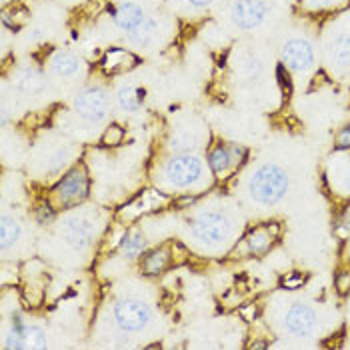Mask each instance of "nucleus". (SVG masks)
Returning a JSON list of instances; mask_svg holds the SVG:
<instances>
[{
    "label": "nucleus",
    "mask_w": 350,
    "mask_h": 350,
    "mask_svg": "<svg viewBox=\"0 0 350 350\" xmlns=\"http://www.w3.org/2000/svg\"><path fill=\"white\" fill-rule=\"evenodd\" d=\"M241 75L246 81H256L262 75V62L256 56H246L241 66Z\"/></svg>",
    "instance_id": "393cba45"
},
{
    "label": "nucleus",
    "mask_w": 350,
    "mask_h": 350,
    "mask_svg": "<svg viewBox=\"0 0 350 350\" xmlns=\"http://www.w3.org/2000/svg\"><path fill=\"white\" fill-rule=\"evenodd\" d=\"M146 250V239L140 230H129L120 241V252L126 258H138Z\"/></svg>",
    "instance_id": "6ab92c4d"
},
{
    "label": "nucleus",
    "mask_w": 350,
    "mask_h": 350,
    "mask_svg": "<svg viewBox=\"0 0 350 350\" xmlns=\"http://www.w3.org/2000/svg\"><path fill=\"white\" fill-rule=\"evenodd\" d=\"M347 189L350 190V174H347Z\"/></svg>",
    "instance_id": "c9c22d12"
},
{
    "label": "nucleus",
    "mask_w": 350,
    "mask_h": 350,
    "mask_svg": "<svg viewBox=\"0 0 350 350\" xmlns=\"http://www.w3.org/2000/svg\"><path fill=\"white\" fill-rule=\"evenodd\" d=\"M280 58H282V64L288 70L306 72V70H310L314 66L317 54H314V46L306 38H291V40H286L282 44Z\"/></svg>",
    "instance_id": "0eeeda50"
},
{
    "label": "nucleus",
    "mask_w": 350,
    "mask_h": 350,
    "mask_svg": "<svg viewBox=\"0 0 350 350\" xmlns=\"http://www.w3.org/2000/svg\"><path fill=\"white\" fill-rule=\"evenodd\" d=\"M168 250L166 248H159V250H152L148 252L144 258H142V272L148 274V276H154V274H161L162 270H166L168 267Z\"/></svg>",
    "instance_id": "412c9836"
},
{
    "label": "nucleus",
    "mask_w": 350,
    "mask_h": 350,
    "mask_svg": "<svg viewBox=\"0 0 350 350\" xmlns=\"http://www.w3.org/2000/svg\"><path fill=\"white\" fill-rule=\"evenodd\" d=\"M21 239V222L10 215L2 216V222H0V246L2 250L6 252L10 246H14L16 241Z\"/></svg>",
    "instance_id": "a211bd4d"
},
{
    "label": "nucleus",
    "mask_w": 350,
    "mask_h": 350,
    "mask_svg": "<svg viewBox=\"0 0 350 350\" xmlns=\"http://www.w3.org/2000/svg\"><path fill=\"white\" fill-rule=\"evenodd\" d=\"M284 328L298 338L310 336L317 328V312L308 304L297 302L288 308L284 317Z\"/></svg>",
    "instance_id": "1a4fd4ad"
},
{
    "label": "nucleus",
    "mask_w": 350,
    "mask_h": 350,
    "mask_svg": "<svg viewBox=\"0 0 350 350\" xmlns=\"http://www.w3.org/2000/svg\"><path fill=\"white\" fill-rule=\"evenodd\" d=\"M269 16V4L265 0H234L230 8V18L241 30H254Z\"/></svg>",
    "instance_id": "6e6552de"
},
{
    "label": "nucleus",
    "mask_w": 350,
    "mask_h": 350,
    "mask_svg": "<svg viewBox=\"0 0 350 350\" xmlns=\"http://www.w3.org/2000/svg\"><path fill=\"white\" fill-rule=\"evenodd\" d=\"M146 18H148V16H146L144 8H142L140 4H136V2H124V4H120V6L112 12L114 25L120 28V30H124V32L135 30V28L138 27V25H142Z\"/></svg>",
    "instance_id": "f8f14e48"
},
{
    "label": "nucleus",
    "mask_w": 350,
    "mask_h": 350,
    "mask_svg": "<svg viewBox=\"0 0 350 350\" xmlns=\"http://www.w3.org/2000/svg\"><path fill=\"white\" fill-rule=\"evenodd\" d=\"M314 6H319V8H323V6H330V4H334L336 0H310Z\"/></svg>",
    "instance_id": "72a5a7b5"
},
{
    "label": "nucleus",
    "mask_w": 350,
    "mask_h": 350,
    "mask_svg": "<svg viewBox=\"0 0 350 350\" xmlns=\"http://www.w3.org/2000/svg\"><path fill=\"white\" fill-rule=\"evenodd\" d=\"M270 243H272L270 232L269 230H262V228L254 230V232L248 237V248H250V252H254V254H262V252H267Z\"/></svg>",
    "instance_id": "b1692460"
},
{
    "label": "nucleus",
    "mask_w": 350,
    "mask_h": 350,
    "mask_svg": "<svg viewBox=\"0 0 350 350\" xmlns=\"http://www.w3.org/2000/svg\"><path fill=\"white\" fill-rule=\"evenodd\" d=\"M152 319V310L138 298H122L114 304V323L124 332H140Z\"/></svg>",
    "instance_id": "20e7f679"
},
{
    "label": "nucleus",
    "mask_w": 350,
    "mask_h": 350,
    "mask_svg": "<svg viewBox=\"0 0 350 350\" xmlns=\"http://www.w3.org/2000/svg\"><path fill=\"white\" fill-rule=\"evenodd\" d=\"M66 159H68V150H56L53 157H51V161H46L49 162V170H51V172L60 170L62 164L66 162Z\"/></svg>",
    "instance_id": "bb28decb"
},
{
    "label": "nucleus",
    "mask_w": 350,
    "mask_h": 350,
    "mask_svg": "<svg viewBox=\"0 0 350 350\" xmlns=\"http://www.w3.org/2000/svg\"><path fill=\"white\" fill-rule=\"evenodd\" d=\"M36 218H38L40 224H51L54 218H56V213H54L51 206H44V204H42V206L36 208Z\"/></svg>",
    "instance_id": "cd10ccee"
},
{
    "label": "nucleus",
    "mask_w": 350,
    "mask_h": 350,
    "mask_svg": "<svg viewBox=\"0 0 350 350\" xmlns=\"http://www.w3.org/2000/svg\"><path fill=\"white\" fill-rule=\"evenodd\" d=\"M302 284V276H297V278H284V286L286 288H293V286H298Z\"/></svg>",
    "instance_id": "473e14b6"
},
{
    "label": "nucleus",
    "mask_w": 350,
    "mask_h": 350,
    "mask_svg": "<svg viewBox=\"0 0 350 350\" xmlns=\"http://www.w3.org/2000/svg\"><path fill=\"white\" fill-rule=\"evenodd\" d=\"M25 349H46V332L40 326H27L23 334Z\"/></svg>",
    "instance_id": "5701e85b"
},
{
    "label": "nucleus",
    "mask_w": 350,
    "mask_h": 350,
    "mask_svg": "<svg viewBox=\"0 0 350 350\" xmlns=\"http://www.w3.org/2000/svg\"><path fill=\"white\" fill-rule=\"evenodd\" d=\"M168 144H170V148H172L174 152H178V154H187V152L194 150V148L198 146V136L194 135L192 131L183 129V131H176L174 135L170 136Z\"/></svg>",
    "instance_id": "4be33fe9"
},
{
    "label": "nucleus",
    "mask_w": 350,
    "mask_h": 350,
    "mask_svg": "<svg viewBox=\"0 0 350 350\" xmlns=\"http://www.w3.org/2000/svg\"><path fill=\"white\" fill-rule=\"evenodd\" d=\"M196 241L206 244H220L230 239L232 222L222 211H204L190 224Z\"/></svg>",
    "instance_id": "f03ea898"
},
{
    "label": "nucleus",
    "mask_w": 350,
    "mask_h": 350,
    "mask_svg": "<svg viewBox=\"0 0 350 350\" xmlns=\"http://www.w3.org/2000/svg\"><path fill=\"white\" fill-rule=\"evenodd\" d=\"M286 190H288V174L278 164H262L252 172L248 183L250 196L262 206H272L280 202Z\"/></svg>",
    "instance_id": "f257e3e1"
},
{
    "label": "nucleus",
    "mask_w": 350,
    "mask_h": 350,
    "mask_svg": "<svg viewBox=\"0 0 350 350\" xmlns=\"http://www.w3.org/2000/svg\"><path fill=\"white\" fill-rule=\"evenodd\" d=\"M122 138H124V131L118 124H112V126H108L107 133L103 135V144L105 146H118L122 142Z\"/></svg>",
    "instance_id": "a878e982"
},
{
    "label": "nucleus",
    "mask_w": 350,
    "mask_h": 350,
    "mask_svg": "<svg viewBox=\"0 0 350 350\" xmlns=\"http://www.w3.org/2000/svg\"><path fill=\"white\" fill-rule=\"evenodd\" d=\"M51 66H53L54 75L60 77V79H75L79 77L84 68L82 60L72 53H56L51 60Z\"/></svg>",
    "instance_id": "4468645a"
},
{
    "label": "nucleus",
    "mask_w": 350,
    "mask_h": 350,
    "mask_svg": "<svg viewBox=\"0 0 350 350\" xmlns=\"http://www.w3.org/2000/svg\"><path fill=\"white\" fill-rule=\"evenodd\" d=\"M215 0H189L190 6H194V8H206V6H211Z\"/></svg>",
    "instance_id": "2f4dec72"
},
{
    "label": "nucleus",
    "mask_w": 350,
    "mask_h": 350,
    "mask_svg": "<svg viewBox=\"0 0 350 350\" xmlns=\"http://www.w3.org/2000/svg\"><path fill=\"white\" fill-rule=\"evenodd\" d=\"M108 92L100 86L84 88L75 98V110L86 122H103L108 116Z\"/></svg>",
    "instance_id": "39448f33"
},
{
    "label": "nucleus",
    "mask_w": 350,
    "mask_h": 350,
    "mask_svg": "<svg viewBox=\"0 0 350 350\" xmlns=\"http://www.w3.org/2000/svg\"><path fill=\"white\" fill-rule=\"evenodd\" d=\"M126 34H129V40L133 44H136V46H148L157 38V34H159V21L148 16L142 25H138L135 30H131Z\"/></svg>",
    "instance_id": "f3484780"
},
{
    "label": "nucleus",
    "mask_w": 350,
    "mask_h": 350,
    "mask_svg": "<svg viewBox=\"0 0 350 350\" xmlns=\"http://www.w3.org/2000/svg\"><path fill=\"white\" fill-rule=\"evenodd\" d=\"M138 64V58L135 54L124 51V49H110L105 54V60H103V66L108 75H120V72H126L131 68H135Z\"/></svg>",
    "instance_id": "ddd939ff"
},
{
    "label": "nucleus",
    "mask_w": 350,
    "mask_h": 350,
    "mask_svg": "<svg viewBox=\"0 0 350 350\" xmlns=\"http://www.w3.org/2000/svg\"><path fill=\"white\" fill-rule=\"evenodd\" d=\"M336 286H338V291H340V293L349 291V288H350V274H340V276H338V280H336Z\"/></svg>",
    "instance_id": "c756f323"
},
{
    "label": "nucleus",
    "mask_w": 350,
    "mask_h": 350,
    "mask_svg": "<svg viewBox=\"0 0 350 350\" xmlns=\"http://www.w3.org/2000/svg\"><path fill=\"white\" fill-rule=\"evenodd\" d=\"M54 194L62 206H77L88 196V176L82 168L68 170L56 185Z\"/></svg>",
    "instance_id": "423d86ee"
},
{
    "label": "nucleus",
    "mask_w": 350,
    "mask_h": 350,
    "mask_svg": "<svg viewBox=\"0 0 350 350\" xmlns=\"http://www.w3.org/2000/svg\"><path fill=\"white\" fill-rule=\"evenodd\" d=\"M330 58L336 66L349 68L350 66V34H340L330 44Z\"/></svg>",
    "instance_id": "aec40b11"
},
{
    "label": "nucleus",
    "mask_w": 350,
    "mask_h": 350,
    "mask_svg": "<svg viewBox=\"0 0 350 350\" xmlns=\"http://www.w3.org/2000/svg\"><path fill=\"white\" fill-rule=\"evenodd\" d=\"M96 226L90 218L86 216H72L64 222L62 226V237L64 241L70 244L75 250H84L88 248L92 239H94Z\"/></svg>",
    "instance_id": "9d476101"
},
{
    "label": "nucleus",
    "mask_w": 350,
    "mask_h": 350,
    "mask_svg": "<svg viewBox=\"0 0 350 350\" xmlns=\"http://www.w3.org/2000/svg\"><path fill=\"white\" fill-rule=\"evenodd\" d=\"M14 86L21 90V92H27V94H36V92H42L44 86H46V79L42 72L34 70V68H25L21 70L16 77H14Z\"/></svg>",
    "instance_id": "2eb2a0df"
},
{
    "label": "nucleus",
    "mask_w": 350,
    "mask_h": 350,
    "mask_svg": "<svg viewBox=\"0 0 350 350\" xmlns=\"http://www.w3.org/2000/svg\"><path fill=\"white\" fill-rule=\"evenodd\" d=\"M265 347H267V345H262V342H254V345H252V349H265Z\"/></svg>",
    "instance_id": "f704fd0d"
},
{
    "label": "nucleus",
    "mask_w": 350,
    "mask_h": 350,
    "mask_svg": "<svg viewBox=\"0 0 350 350\" xmlns=\"http://www.w3.org/2000/svg\"><path fill=\"white\" fill-rule=\"evenodd\" d=\"M246 154L243 146L239 144H218L208 154V166L215 174H224L241 164Z\"/></svg>",
    "instance_id": "9b49d317"
},
{
    "label": "nucleus",
    "mask_w": 350,
    "mask_h": 350,
    "mask_svg": "<svg viewBox=\"0 0 350 350\" xmlns=\"http://www.w3.org/2000/svg\"><path fill=\"white\" fill-rule=\"evenodd\" d=\"M116 98H118V107L124 112H136L144 103V90L135 84H124L118 88Z\"/></svg>",
    "instance_id": "dca6fc26"
},
{
    "label": "nucleus",
    "mask_w": 350,
    "mask_h": 350,
    "mask_svg": "<svg viewBox=\"0 0 350 350\" xmlns=\"http://www.w3.org/2000/svg\"><path fill=\"white\" fill-rule=\"evenodd\" d=\"M204 166L202 161L194 154H176L164 166V176L166 180L176 187V189H190L194 187L200 178H202Z\"/></svg>",
    "instance_id": "7ed1b4c3"
},
{
    "label": "nucleus",
    "mask_w": 350,
    "mask_h": 350,
    "mask_svg": "<svg viewBox=\"0 0 350 350\" xmlns=\"http://www.w3.org/2000/svg\"><path fill=\"white\" fill-rule=\"evenodd\" d=\"M196 196H183L180 200H176V206L178 208H187V206H192V204H196Z\"/></svg>",
    "instance_id": "7c9ffc66"
},
{
    "label": "nucleus",
    "mask_w": 350,
    "mask_h": 350,
    "mask_svg": "<svg viewBox=\"0 0 350 350\" xmlns=\"http://www.w3.org/2000/svg\"><path fill=\"white\" fill-rule=\"evenodd\" d=\"M350 146V126H345L336 136V148H349Z\"/></svg>",
    "instance_id": "c85d7f7f"
}]
</instances>
